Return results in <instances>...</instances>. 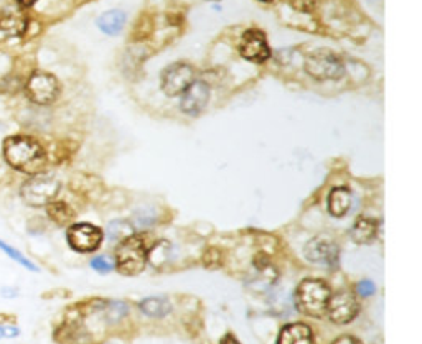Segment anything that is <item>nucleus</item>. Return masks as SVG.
<instances>
[{
    "label": "nucleus",
    "mask_w": 422,
    "mask_h": 344,
    "mask_svg": "<svg viewBox=\"0 0 422 344\" xmlns=\"http://www.w3.org/2000/svg\"><path fill=\"white\" fill-rule=\"evenodd\" d=\"M4 157L10 167L29 174L40 173L46 163L43 147L25 135H15L5 140Z\"/></svg>",
    "instance_id": "obj_1"
},
{
    "label": "nucleus",
    "mask_w": 422,
    "mask_h": 344,
    "mask_svg": "<svg viewBox=\"0 0 422 344\" xmlns=\"http://www.w3.org/2000/svg\"><path fill=\"white\" fill-rule=\"evenodd\" d=\"M330 295L329 285L321 280H304L295 292V303L305 315L321 316L326 311Z\"/></svg>",
    "instance_id": "obj_2"
},
{
    "label": "nucleus",
    "mask_w": 422,
    "mask_h": 344,
    "mask_svg": "<svg viewBox=\"0 0 422 344\" xmlns=\"http://www.w3.org/2000/svg\"><path fill=\"white\" fill-rule=\"evenodd\" d=\"M147 249L144 239L140 236H130L123 241L115 252V267L123 275H137L145 269Z\"/></svg>",
    "instance_id": "obj_3"
},
{
    "label": "nucleus",
    "mask_w": 422,
    "mask_h": 344,
    "mask_svg": "<svg viewBox=\"0 0 422 344\" xmlns=\"http://www.w3.org/2000/svg\"><path fill=\"white\" fill-rule=\"evenodd\" d=\"M58 192H60V182L55 177L36 173L34 178H30L24 184L20 194H22L26 204L40 208V206H46L51 201H55Z\"/></svg>",
    "instance_id": "obj_4"
},
{
    "label": "nucleus",
    "mask_w": 422,
    "mask_h": 344,
    "mask_svg": "<svg viewBox=\"0 0 422 344\" xmlns=\"http://www.w3.org/2000/svg\"><path fill=\"white\" fill-rule=\"evenodd\" d=\"M305 71H307L314 79L325 81V79H339L345 73L343 63L340 58L334 53L321 50L314 53L305 61Z\"/></svg>",
    "instance_id": "obj_5"
},
{
    "label": "nucleus",
    "mask_w": 422,
    "mask_h": 344,
    "mask_svg": "<svg viewBox=\"0 0 422 344\" xmlns=\"http://www.w3.org/2000/svg\"><path fill=\"white\" fill-rule=\"evenodd\" d=\"M195 81V71L188 63L178 61L175 65L165 68L162 73V89L167 96L175 98L187 91L190 84Z\"/></svg>",
    "instance_id": "obj_6"
},
{
    "label": "nucleus",
    "mask_w": 422,
    "mask_h": 344,
    "mask_svg": "<svg viewBox=\"0 0 422 344\" xmlns=\"http://www.w3.org/2000/svg\"><path fill=\"white\" fill-rule=\"evenodd\" d=\"M58 93H60V84L50 73L36 71L31 74L26 83V94L35 104H51L58 98Z\"/></svg>",
    "instance_id": "obj_7"
},
{
    "label": "nucleus",
    "mask_w": 422,
    "mask_h": 344,
    "mask_svg": "<svg viewBox=\"0 0 422 344\" xmlns=\"http://www.w3.org/2000/svg\"><path fill=\"white\" fill-rule=\"evenodd\" d=\"M68 242L76 252H93L101 246L103 231L93 224H73L68 229Z\"/></svg>",
    "instance_id": "obj_8"
},
{
    "label": "nucleus",
    "mask_w": 422,
    "mask_h": 344,
    "mask_svg": "<svg viewBox=\"0 0 422 344\" xmlns=\"http://www.w3.org/2000/svg\"><path fill=\"white\" fill-rule=\"evenodd\" d=\"M358 311H360V305H358L356 296L343 292L330 296L325 313H329V318L336 325H346L356 318Z\"/></svg>",
    "instance_id": "obj_9"
},
{
    "label": "nucleus",
    "mask_w": 422,
    "mask_h": 344,
    "mask_svg": "<svg viewBox=\"0 0 422 344\" xmlns=\"http://www.w3.org/2000/svg\"><path fill=\"white\" fill-rule=\"evenodd\" d=\"M339 246L325 237H315L304 247V256L307 257V261L320 266L335 267L339 264Z\"/></svg>",
    "instance_id": "obj_10"
},
{
    "label": "nucleus",
    "mask_w": 422,
    "mask_h": 344,
    "mask_svg": "<svg viewBox=\"0 0 422 344\" xmlns=\"http://www.w3.org/2000/svg\"><path fill=\"white\" fill-rule=\"evenodd\" d=\"M240 53L246 60L254 63H264L271 56V50L266 41L262 31L259 30H247L240 41Z\"/></svg>",
    "instance_id": "obj_11"
},
{
    "label": "nucleus",
    "mask_w": 422,
    "mask_h": 344,
    "mask_svg": "<svg viewBox=\"0 0 422 344\" xmlns=\"http://www.w3.org/2000/svg\"><path fill=\"white\" fill-rule=\"evenodd\" d=\"M210 86L203 81H193L187 91L182 94L180 108L185 114L198 115L208 104Z\"/></svg>",
    "instance_id": "obj_12"
},
{
    "label": "nucleus",
    "mask_w": 422,
    "mask_h": 344,
    "mask_svg": "<svg viewBox=\"0 0 422 344\" xmlns=\"http://www.w3.org/2000/svg\"><path fill=\"white\" fill-rule=\"evenodd\" d=\"M312 330L304 323H292L282 328L277 344H312Z\"/></svg>",
    "instance_id": "obj_13"
},
{
    "label": "nucleus",
    "mask_w": 422,
    "mask_h": 344,
    "mask_svg": "<svg viewBox=\"0 0 422 344\" xmlns=\"http://www.w3.org/2000/svg\"><path fill=\"white\" fill-rule=\"evenodd\" d=\"M26 28V19L22 12L17 10H9L0 17V36L10 38V36L24 35Z\"/></svg>",
    "instance_id": "obj_14"
},
{
    "label": "nucleus",
    "mask_w": 422,
    "mask_h": 344,
    "mask_svg": "<svg viewBox=\"0 0 422 344\" xmlns=\"http://www.w3.org/2000/svg\"><path fill=\"white\" fill-rule=\"evenodd\" d=\"M376 231H378L376 221L369 218H358L351 227L350 236L356 244H368V242H371L374 239Z\"/></svg>",
    "instance_id": "obj_15"
},
{
    "label": "nucleus",
    "mask_w": 422,
    "mask_h": 344,
    "mask_svg": "<svg viewBox=\"0 0 422 344\" xmlns=\"http://www.w3.org/2000/svg\"><path fill=\"white\" fill-rule=\"evenodd\" d=\"M351 206V193L346 188L331 189L329 197V211L335 218H343Z\"/></svg>",
    "instance_id": "obj_16"
},
{
    "label": "nucleus",
    "mask_w": 422,
    "mask_h": 344,
    "mask_svg": "<svg viewBox=\"0 0 422 344\" xmlns=\"http://www.w3.org/2000/svg\"><path fill=\"white\" fill-rule=\"evenodd\" d=\"M125 24V14L123 10H109L98 19V26L106 35H118Z\"/></svg>",
    "instance_id": "obj_17"
},
{
    "label": "nucleus",
    "mask_w": 422,
    "mask_h": 344,
    "mask_svg": "<svg viewBox=\"0 0 422 344\" xmlns=\"http://www.w3.org/2000/svg\"><path fill=\"white\" fill-rule=\"evenodd\" d=\"M139 308L144 311L145 315L152 316V318H163L167 313H170L172 306L167 301V298H162V296H150V298L140 301Z\"/></svg>",
    "instance_id": "obj_18"
},
{
    "label": "nucleus",
    "mask_w": 422,
    "mask_h": 344,
    "mask_svg": "<svg viewBox=\"0 0 422 344\" xmlns=\"http://www.w3.org/2000/svg\"><path fill=\"white\" fill-rule=\"evenodd\" d=\"M46 213H48L51 221H55L60 226L70 224L75 219V211L66 203H63V201H51V203L46 204Z\"/></svg>",
    "instance_id": "obj_19"
},
{
    "label": "nucleus",
    "mask_w": 422,
    "mask_h": 344,
    "mask_svg": "<svg viewBox=\"0 0 422 344\" xmlns=\"http://www.w3.org/2000/svg\"><path fill=\"white\" fill-rule=\"evenodd\" d=\"M134 236V227L128 221H114L108 226V237L110 242H123Z\"/></svg>",
    "instance_id": "obj_20"
},
{
    "label": "nucleus",
    "mask_w": 422,
    "mask_h": 344,
    "mask_svg": "<svg viewBox=\"0 0 422 344\" xmlns=\"http://www.w3.org/2000/svg\"><path fill=\"white\" fill-rule=\"evenodd\" d=\"M170 251L172 247L167 241H160L150 249L149 254H147V261H149L154 267H162L163 264L168 262L170 259Z\"/></svg>",
    "instance_id": "obj_21"
},
{
    "label": "nucleus",
    "mask_w": 422,
    "mask_h": 344,
    "mask_svg": "<svg viewBox=\"0 0 422 344\" xmlns=\"http://www.w3.org/2000/svg\"><path fill=\"white\" fill-rule=\"evenodd\" d=\"M0 251H4L5 254H7L9 257H12L14 261H17L19 264H22V266L29 269V271H38V269L35 267V264H31V262L29 261V259H25V257H24V254H22V252H19L17 249L10 247L9 244H5V242H2V241H0Z\"/></svg>",
    "instance_id": "obj_22"
},
{
    "label": "nucleus",
    "mask_w": 422,
    "mask_h": 344,
    "mask_svg": "<svg viewBox=\"0 0 422 344\" xmlns=\"http://www.w3.org/2000/svg\"><path fill=\"white\" fill-rule=\"evenodd\" d=\"M91 267L94 269V271L99 272V273H108L113 271V262L109 261L108 257H103V256H98L94 257L91 261Z\"/></svg>",
    "instance_id": "obj_23"
},
{
    "label": "nucleus",
    "mask_w": 422,
    "mask_h": 344,
    "mask_svg": "<svg viewBox=\"0 0 422 344\" xmlns=\"http://www.w3.org/2000/svg\"><path fill=\"white\" fill-rule=\"evenodd\" d=\"M289 4L299 12H312L316 0H289Z\"/></svg>",
    "instance_id": "obj_24"
},
{
    "label": "nucleus",
    "mask_w": 422,
    "mask_h": 344,
    "mask_svg": "<svg viewBox=\"0 0 422 344\" xmlns=\"http://www.w3.org/2000/svg\"><path fill=\"white\" fill-rule=\"evenodd\" d=\"M374 285H373V282H369V280H361L360 283L356 285V292L360 293L361 296H369V295H373L374 293Z\"/></svg>",
    "instance_id": "obj_25"
},
{
    "label": "nucleus",
    "mask_w": 422,
    "mask_h": 344,
    "mask_svg": "<svg viewBox=\"0 0 422 344\" xmlns=\"http://www.w3.org/2000/svg\"><path fill=\"white\" fill-rule=\"evenodd\" d=\"M19 335V330L17 328H12V326H0V340L2 338H14Z\"/></svg>",
    "instance_id": "obj_26"
},
{
    "label": "nucleus",
    "mask_w": 422,
    "mask_h": 344,
    "mask_svg": "<svg viewBox=\"0 0 422 344\" xmlns=\"http://www.w3.org/2000/svg\"><path fill=\"white\" fill-rule=\"evenodd\" d=\"M334 344H361V341L356 340V338H353V336H340V338H336Z\"/></svg>",
    "instance_id": "obj_27"
},
{
    "label": "nucleus",
    "mask_w": 422,
    "mask_h": 344,
    "mask_svg": "<svg viewBox=\"0 0 422 344\" xmlns=\"http://www.w3.org/2000/svg\"><path fill=\"white\" fill-rule=\"evenodd\" d=\"M221 344H240V341H237L233 335H226L223 340H221Z\"/></svg>",
    "instance_id": "obj_28"
},
{
    "label": "nucleus",
    "mask_w": 422,
    "mask_h": 344,
    "mask_svg": "<svg viewBox=\"0 0 422 344\" xmlns=\"http://www.w3.org/2000/svg\"><path fill=\"white\" fill-rule=\"evenodd\" d=\"M20 5H24V7H30V5H34L36 0H17Z\"/></svg>",
    "instance_id": "obj_29"
},
{
    "label": "nucleus",
    "mask_w": 422,
    "mask_h": 344,
    "mask_svg": "<svg viewBox=\"0 0 422 344\" xmlns=\"http://www.w3.org/2000/svg\"><path fill=\"white\" fill-rule=\"evenodd\" d=\"M267 2H271V0H267Z\"/></svg>",
    "instance_id": "obj_30"
}]
</instances>
